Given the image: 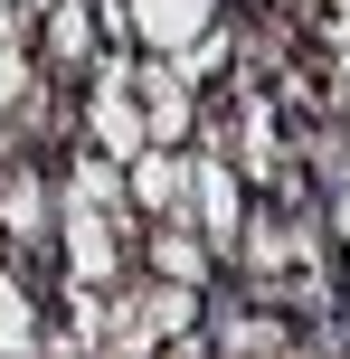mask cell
<instances>
[{
  "instance_id": "6da1fadb",
  "label": "cell",
  "mask_w": 350,
  "mask_h": 359,
  "mask_svg": "<svg viewBox=\"0 0 350 359\" xmlns=\"http://www.w3.org/2000/svg\"><path fill=\"white\" fill-rule=\"evenodd\" d=\"M95 133H105V151H142L152 142V114H142V95H133L123 67L105 76V95H95Z\"/></svg>"
},
{
  "instance_id": "7a4b0ae2",
  "label": "cell",
  "mask_w": 350,
  "mask_h": 359,
  "mask_svg": "<svg viewBox=\"0 0 350 359\" xmlns=\"http://www.w3.org/2000/svg\"><path fill=\"white\" fill-rule=\"evenodd\" d=\"M133 19H142L152 48H199V29L218 19V0H133Z\"/></svg>"
},
{
  "instance_id": "3957f363",
  "label": "cell",
  "mask_w": 350,
  "mask_h": 359,
  "mask_svg": "<svg viewBox=\"0 0 350 359\" xmlns=\"http://www.w3.org/2000/svg\"><path fill=\"white\" fill-rule=\"evenodd\" d=\"M189 198H199V217H208V236H237V180H227V161H199L189 170Z\"/></svg>"
},
{
  "instance_id": "277c9868",
  "label": "cell",
  "mask_w": 350,
  "mask_h": 359,
  "mask_svg": "<svg viewBox=\"0 0 350 359\" xmlns=\"http://www.w3.org/2000/svg\"><path fill=\"white\" fill-rule=\"evenodd\" d=\"M29 86V57H19V29H10V0H0V104Z\"/></svg>"
},
{
  "instance_id": "5b68a950",
  "label": "cell",
  "mask_w": 350,
  "mask_h": 359,
  "mask_svg": "<svg viewBox=\"0 0 350 359\" xmlns=\"http://www.w3.org/2000/svg\"><path fill=\"white\" fill-rule=\"evenodd\" d=\"M0 341H10V350H29V341H38L29 312H19V284H10V274H0Z\"/></svg>"
},
{
  "instance_id": "8992f818",
  "label": "cell",
  "mask_w": 350,
  "mask_h": 359,
  "mask_svg": "<svg viewBox=\"0 0 350 359\" xmlns=\"http://www.w3.org/2000/svg\"><path fill=\"white\" fill-rule=\"evenodd\" d=\"M0 217H10V227H38V189H29V180H0Z\"/></svg>"
},
{
  "instance_id": "52a82bcc",
  "label": "cell",
  "mask_w": 350,
  "mask_h": 359,
  "mask_svg": "<svg viewBox=\"0 0 350 359\" xmlns=\"http://www.w3.org/2000/svg\"><path fill=\"white\" fill-rule=\"evenodd\" d=\"M341 227H350V189H341Z\"/></svg>"
},
{
  "instance_id": "ba28073f",
  "label": "cell",
  "mask_w": 350,
  "mask_h": 359,
  "mask_svg": "<svg viewBox=\"0 0 350 359\" xmlns=\"http://www.w3.org/2000/svg\"><path fill=\"white\" fill-rule=\"evenodd\" d=\"M29 10H57V0H29Z\"/></svg>"
}]
</instances>
